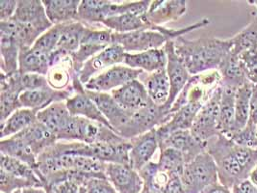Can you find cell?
<instances>
[{
    "label": "cell",
    "instance_id": "6da1fadb",
    "mask_svg": "<svg viewBox=\"0 0 257 193\" xmlns=\"http://www.w3.org/2000/svg\"><path fill=\"white\" fill-rule=\"evenodd\" d=\"M206 152L216 163L219 182L229 189L249 179L256 167L257 149L236 144L223 134H219L206 143Z\"/></svg>",
    "mask_w": 257,
    "mask_h": 193
},
{
    "label": "cell",
    "instance_id": "7a4b0ae2",
    "mask_svg": "<svg viewBox=\"0 0 257 193\" xmlns=\"http://www.w3.org/2000/svg\"><path fill=\"white\" fill-rule=\"evenodd\" d=\"M175 48L190 74L198 75L218 71L232 49V41L208 37L190 40L182 36L175 41Z\"/></svg>",
    "mask_w": 257,
    "mask_h": 193
},
{
    "label": "cell",
    "instance_id": "3957f363",
    "mask_svg": "<svg viewBox=\"0 0 257 193\" xmlns=\"http://www.w3.org/2000/svg\"><path fill=\"white\" fill-rule=\"evenodd\" d=\"M130 142L120 143H94L87 144L77 141H58L47 151L54 155H71L91 157L105 163L129 165Z\"/></svg>",
    "mask_w": 257,
    "mask_h": 193
},
{
    "label": "cell",
    "instance_id": "277c9868",
    "mask_svg": "<svg viewBox=\"0 0 257 193\" xmlns=\"http://www.w3.org/2000/svg\"><path fill=\"white\" fill-rule=\"evenodd\" d=\"M180 178L185 193H203L219 182L216 163L207 152L186 163Z\"/></svg>",
    "mask_w": 257,
    "mask_h": 193
},
{
    "label": "cell",
    "instance_id": "5b68a950",
    "mask_svg": "<svg viewBox=\"0 0 257 193\" xmlns=\"http://www.w3.org/2000/svg\"><path fill=\"white\" fill-rule=\"evenodd\" d=\"M221 82L222 77L219 71H210L198 75H192L170 109V113L173 114L187 104L204 106L221 86Z\"/></svg>",
    "mask_w": 257,
    "mask_h": 193
},
{
    "label": "cell",
    "instance_id": "8992f818",
    "mask_svg": "<svg viewBox=\"0 0 257 193\" xmlns=\"http://www.w3.org/2000/svg\"><path fill=\"white\" fill-rule=\"evenodd\" d=\"M172 117L170 110L164 106L152 103L147 108L133 111L126 126L120 131L119 136L130 140L141 134L148 133L167 123Z\"/></svg>",
    "mask_w": 257,
    "mask_h": 193
},
{
    "label": "cell",
    "instance_id": "52a82bcc",
    "mask_svg": "<svg viewBox=\"0 0 257 193\" xmlns=\"http://www.w3.org/2000/svg\"><path fill=\"white\" fill-rule=\"evenodd\" d=\"M222 86H220L207 103L200 109L191 128L192 134L203 143L218 136L220 133V104Z\"/></svg>",
    "mask_w": 257,
    "mask_h": 193
},
{
    "label": "cell",
    "instance_id": "ba28073f",
    "mask_svg": "<svg viewBox=\"0 0 257 193\" xmlns=\"http://www.w3.org/2000/svg\"><path fill=\"white\" fill-rule=\"evenodd\" d=\"M143 72H145L127 66L116 65L105 72L95 75L84 87L86 90L93 92L108 93L127 84L130 81L139 79Z\"/></svg>",
    "mask_w": 257,
    "mask_h": 193
},
{
    "label": "cell",
    "instance_id": "9c48e42d",
    "mask_svg": "<svg viewBox=\"0 0 257 193\" xmlns=\"http://www.w3.org/2000/svg\"><path fill=\"white\" fill-rule=\"evenodd\" d=\"M164 48L167 53V66L166 71L170 80V96L168 102L164 105L165 109L170 110L173 104L175 103L176 98L181 93L184 87L187 84L189 79L191 78V74L188 72L187 68L183 64L182 60L176 53L175 48V41H169Z\"/></svg>",
    "mask_w": 257,
    "mask_h": 193
},
{
    "label": "cell",
    "instance_id": "30bf717a",
    "mask_svg": "<svg viewBox=\"0 0 257 193\" xmlns=\"http://www.w3.org/2000/svg\"><path fill=\"white\" fill-rule=\"evenodd\" d=\"M126 51L122 47L112 44L101 52L92 57L84 65L81 72H79V80L83 85L87 84L90 79L95 75L101 73L106 69H110L116 65H120L124 62Z\"/></svg>",
    "mask_w": 257,
    "mask_h": 193
},
{
    "label": "cell",
    "instance_id": "8fae6325",
    "mask_svg": "<svg viewBox=\"0 0 257 193\" xmlns=\"http://www.w3.org/2000/svg\"><path fill=\"white\" fill-rule=\"evenodd\" d=\"M0 120H7L13 113L23 109L20 96L24 93L21 81V72L4 74L1 72L0 80Z\"/></svg>",
    "mask_w": 257,
    "mask_h": 193
},
{
    "label": "cell",
    "instance_id": "7c38bea8",
    "mask_svg": "<svg viewBox=\"0 0 257 193\" xmlns=\"http://www.w3.org/2000/svg\"><path fill=\"white\" fill-rule=\"evenodd\" d=\"M85 93L90 96L97 108L102 112L111 128L117 134L126 126L133 111L122 109L109 93L93 92L85 89Z\"/></svg>",
    "mask_w": 257,
    "mask_h": 193
},
{
    "label": "cell",
    "instance_id": "4fadbf2b",
    "mask_svg": "<svg viewBox=\"0 0 257 193\" xmlns=\"http://www.w3.org/2000/svg\"><path fill=\"white\" fill-rule=\"evenodd\" d=\"M129 142V165L139 172L152 161V157L159 149L156 129L136 136Z\"/></svg>",
    "mask_w": 257,
    "mask_h": 193
},
{
    "label": "cell",
    "instance_id": "5bb4252c",
    "mask_svg": "<svg viewBox=\"0 0 257 193\" xmlns=\"http://www.w3.org/2000/svg\"><path fill=\"white\" fill-rule=\"evenodd\" d=\"M73 93L74 91L71 86L64 90H57L49 86L42 89L25 91L21 94L20 102L24 109H32L39 112L52 104L66 102L70 96H73Z\"/></svg>",
    "mask_w": 257,
    "mask_h": 193
},
{
    "label": "cell",
    "instance_id": "9a60e30c",
    "mask_svg": "<svg viewBox=\"0 0 257 193\" xmlns=\"http://www.w3.org/2000/svg\"><path fill=\"white\" fill-rule=\"evenodd\" d=\"M106 177L117 193H142L144 181L139 172L130 165L107 163Z\"/></svg>",
    "mask_w": 257,
    "mask_h": 193
},
{
    "label": "cell",
    "instance_id": "2e32d148",
    "mask_svg": "<svg viewBox=\"0 0 257 193\" xmlns=\"http://www.w3.org/2000/svg\"><path fill=\"white\" fill-rule=\"evenodd\" d=\"M20 52L21 46L14 34L10 22H0V53L2 73L12 74L19 72Z\"/></svg>",
    "mask_w": 257,
    "mask_h": 193
},
{
    "label": "cell",
    "instance_id": "e0dca14e",
    "mask_svg": "<svg viewBox=\"0 0 257 193\" xmlns=\"http://www.w3.org/2000/svg\"><path fill=\"white\" fill-rule=\"evenodd\" d=\"M172 148L180 152L184 157L185 162L192 161L195 157L206 152V143L197 139L190 130H182L171 133L159 142V150Z\"/></svg>",
    "mask_w": 257,
    "mask_h": 193
},
{
    "label": "cell",
    "instance_id": "ac0fdd59",
    "mask_svg": "<svg viewBox=\"0 0 257 193\" xmlns=\"http://www.w3.org/2000/svg\"><path fill=\"white\" fill-rule=\"evenodd\" d=\"M12 19L21 24L31 25L43 33L53 26L47 18L45 5L41 0H19L17 11Z\"/></svg>",
    "mask_w": 257,
    "mask_h": 193
},
{
    "label": "cell",
    "instance_id": "d6986e66",
    "mask_svg": "<svg viewBox=\"0 0 257 193\" xmlns=\"http://www.w3.org/2000/svg\"><path fill=\"white\" fill-rule=\"evenodd\" d=\"M111 95L122 109L128 111L147 108L152 103L146 87L139 79L130 81L127 84L112 91Z\"/></svg>",
    "mask_w": 257,
    "mask_h": 193
},
{
    "label": "cell",
    "instance_id": "ffe728a7",
    "mask_svg": "<svg viewBox=\"0 0 257 193\" xmlns=\"http://www.w3.org/2000/svg\"><path fill=\"white\" fill-rule=\"evenodd\" d=\"M187 12V1L184 0H160L152 1L146 14L147 21L157 26L169 22H176Z\"/></svg>",
    "mask_w": 257,
    "mask_h": 193
},
{
    "label": "cell",
    "instance_id": "44dd1931",
    "mask_svg": "<svg viewBox=\"0 0 257 193\" xmlns=\"http://www.w3.org/2000/svg\"><path fill=\"white\" fill-rule=\"evenodd\" d=\"M202 107L199 104H187L174 112L170 120L156 129L158 142L162 141L171 133L182 130H191L195 118Z\"/></svg>",
    "mask_w": 257,
    "mask_h": 193
},
{
    "label": "cell",
    "instance_id": "7402d4cb",
    "mask_svg": "<svg viewBox=\"0 0 257 193\" xmlns=\"http://www.w3.org/2000/svg\"><path fill=\"white\" fill-rule=\"evenodd\" d=\"M167 53L165 48L151 49L138 53H125L123 64L132 69L141 70L147 73L159 71L167 66Z\"/></svg>",
    "mask_w": 257,
    "mask_h": 193
},
{
    "label": "cell",
    "instance_id": "603a6c76",
    "mask_svg": "<svg viewBox=\"0 0 257 193\" xmlns=\"http://www.w3.org/2000/svg\"><path fill=\"white\" fill-rule=\"evenodd\" d=\"M15 135L20 137L34 152L37 157L44 153L47 148L58 142L56 135L39 121L22 133Z\"/></svg>",
    "mask_w": 257,
    "mask_h": 193
},
{
    "label": "cell",
    "instance_id": "cb8c5ba5",
    "mask_svg": "<svg viewBox=\"0 0 257 193\" xmlns=\"http://www.w3.org/2000/svg\"><path fill=\"white\" fill-rule=\"evenodd\" d=\"M66 105L71 115L84 117L86 119L100 123L111 128L109 122L104 117L102 112L97 108L93 100L85 93V87L81 91L75 93V95L68 99L66 101Z\"/></svg>",
    "mask_w": 257,
    "mask_h": 193
},
{
    "label": "cell",
    "instance_id": "d4e9b609",
    "mask_svg": "<svg viewBox=\"0 0 257 193\" xmlns=\"http://www.w3.org/2000/svg\"><path fill=\"white\" fill-rule=\"evenodd\" d=\"M139 80L146 87L153 104L164 106L168 102L171 86L166 68L152 73L143 72Z\"/></svg>",
    "mask_w": 257,
    "mask_h": 193
},
{
    "label": "cell",
    "instance_id": "484cf974",
    "mask_svg": "<svg viewBox=\"0 0 257 193\" xmlns=\"http://www.w3.org/2000/svg\"><path fill=\"white\" fill-rule=\"evenodd\" d=\"M79 0H44L47 18L53 25L79 22Z\"/></svg>",
    "mask_w": 257,
    "mask_h": 193
},
{
    "label": "cell",
    "instance_id": "4316f807",
    "mask_svg": "<svg viewBox=\"0 0 257 193\" xmlns=\"http://www.w3.org/2000/svg\"><path fill=\"white\" fill-rule=\"evenodd\" d=\"M71 117L72 115L67 108L66 102L52 104L47 109L38 112V121L54 133L57 139L59 134L68 126Z\"/></svg>",
    "mask_w": 257,
    "mask_h": 193
},
{
    "label": "cell",
    "instance_id": "83f0119b",
    "mask_svg": "<svg viewBox=\"0 0 257 193\" xmlns=\"http://www.w3.org/2000/svg\"><path fill=\"white\" fill-rule=\"evenodd\" d=\"M218 71L222 77V86L231 87L238 90L244 85L250 83L247 79L246 72L242 62L231 51L222 61V65Z\"/></svg>",
    "mask_w": 257,
    "mask_h": 193
},
{
    "label": "cell",
    "instance_id": "f1b7e54d",
    "mask_svg": "<svg viewBox=\"0 0 257 193\" xmlns=\"http://www.w3.org/2000/svg\"><path fill=\"white\" fill-rule=\"evenodd\" d=\"M102 24L107 29L120 34L139 30H156L158 27L150 24L146 19V15L137 16L133 14H122L108 18Z\"/></svg>",
    "mask_w": 257,
    "mask_h": 193
},
{
    "label": "cell",
    "instance_id": "f546056e",
    "mask_svg": "<svg viewBox=\"0 0 257 193\" xmlns=\"http://www.w3.org/2000/svg\"><path fill=\"white\" fill-rule=\"evenodd\" d=\"M49 70V55L34 48L21 49L19 56L21 73H37L47 76Z\"/></svg>",
    "mask_w": 257,
    "mask_h": 193
},
{
    "label": "cell",
    "instance_id": "4dcf8cb0",
    "mask_svg": "<svg viewBox=\"0 0 257 193\" xmlns=\"http://www.w3.org/2000/svg\"><path fill=\"white\" fill-rule=\"evenodd\" d=\"M1 155L19 159L29 165L31 168L38 170V157L34 152L24 143L17 135L1 139L0 141Z\"/></svg>",
    "mask_w": 257,
    "mask_h": 193
},
{
    "label": "cell",
    "instance_id": "1f68e13d",
    "mask_svg": "<svg viewBox=\"0 0 257 193\" xmlns=\"http://www.w3.org/2000/svg\"><path fill=\"white\" fill-rule=\"evenodd\" d=\"M86 28L87 26L81 22L61 24V36L55 50L70 58V55L80 47Z\"/></svg>",
    "mask_w": 257,
    "mask_h": 193
},
{
    "label": "cell",
    "instance_id": "d6a6232c",
    "mask_svg": "<svg viewBox=\"0 0 257 193\" xmlns=\"http://www.w3.org/2000/svg\"><path fill=\"white\" fill-rule=\"evenodd\" d=\"M222 86V85H221ZM237 90L222 86V96L220 104V133L229 137L235 128V98Z\"/></svg>",
    "mask_w": 257,
    "mask_h": 193
},
{
    "label": "cell",
    "instance_id": "836d02e7",
    "mask_svg": "<svg viewBox=\"0 0 257 193\" xmlns=\"http://www.w3.org/2000/svg\"><path fill=\"white\" fill-rule=\"evenodd\" d=\"M38 121V112L29 109H19L1 123V139L22 133Z\"/></svg>",
    "mask_w": 257,
    "mask_h": 193
},
{
    "label": "cell",
    "instance_id": "e575fe53",
    "mask_svg": "<svg viewBox=\"0 0 257 193\" xmlns=\"http://www.w3.org/2000/svg\"><path fill=\"white\" fill-rule=\"evenodd\" d=\"M112 1L107 0H82L78 8V19L81 23L102 24L111 18Z\"/></svg>",
    "mask_w": 257,
    "mask_h": 193
},
{
    "label": "cell",
    "instance_id": "d590c367",
    "mask_svg": "<svg viewBox=\"0 0 257 193\" xmlns=\"http://www.w3.org/2000/svg\"><path fill=\"white\" fill-rule=\"evenodd\" d=\"M253 85L247 83L239 88L235 98V128L234 133L245 128L249 119L250 100L252 96ZM232 133V134H233ZM231 136V135H230ZM229 136V137H230Z\"/></svg>",
    "mask_w": 257,
    "mask_h": 193
},
{
    "label": "cell",
    "instance_id": "8d00e7d4",
    "mask_svg": "<svg viewBox=\"0 0 257 193\" xmlns=\"http://www.w3.org/2000/svg\"><path fill=\"white\" fill-rule=\"evenodd\" d=\"M0 161H1L0 170L8 174H11L13 176H16L32 182L35 185L36 188H44L43 181H41V179L38 177L35 170L31 168L26 163H24L19 159L7 157L4 155H1Z\"/></svg>",
    "mask_w": 257,
    "mask_h": 193
},
{
    "label": "cell",
    "instance_id": "74e56055",
    "mask_svg": "<svg viewBox=\"0 0 257 193\" xmlns=\"http://www.w3.org/2000/svg\"><path fill=\"white\" fill-rule=\"evenodd\" d=\"M232 41L231 52L239 55L242 52L257 48V15L243 30L230 38Z\"/></svg>",
    "mask_w": 257,
    "mask_h": 193
},
{
    "label": "cell",
    "instance_id": "f35d334b",
    "mask_svg": "<svg viewBox=\"0 0 257 193\" xmlns=\"http://www.w3.org/2000/svg\"><path fill=\"white\" fill-rule=\"evenodd\" d=\"M157 164L162 170L175 172L181 176L186 162L180 152L172 148H166L160 150V157Z\"/></svg>",
    "mask_w": 257,
    "mask_h": 193
},
{
    "label": "cell",
    "instance_id": "ab89813d",
    "mask_svg": "<svg viewBox=\"0 0 257 193\" xmlns=\"http://www.w3.org/2000/svg\"><path fill=\"white\" fill-rule=\"evenodd\" d=\"M61 36V24L53 25L35 42L32 48H36L47 55H50L58 45Z\"/></svg>",
    "mask_w": 257,
    "mask_h": 193
},
{
    "label": "cell",
    "instance_id": "60d3db41",
    "mask_svg": "<svg viewBox=\"0 0 257 193\" xmlns=\"http://www.w3.org/2000/svg\"><path fill=\"white\" fill-rule=\"evenodd\" d=\"M36 188L35 185L27 180L13 176L0 170V190L2 193H14L19 190Z\"/></svg>",
    "mask_w": 257,
    "mask_h": 193
},
{
    "label": "cell",
    "instance_id": "b9f144b4",
    "mask_svg": "<svg viewBox=\"0 0 257 193\" xmlns=\"http://www.w3.org/2000/svg\"><path fill=\"white\" fill-rule=\"evenodd\" d=\"M228 138L240 146L257 149V125L247 123L245 128L231 134Z\"/></svg>",
    "mask_w": 257,
    "mask_h": 193
},
{
    "label": "cell",
    "instance_id": "7bdbcfd3",
    "mask_svg": "<svg viewBox=\"0 0 257 193\" xmlns=\"http://www.w3.org/2000/svg\"><path fill=\"white\" fill-rule=\"evenodd\" d=\"M21 81L24 92L42 89L50 86L48 83L47 76L37 73H21Z\"/></svg>",
    "mask_w": 257,
    "mask_h": 193
},
{
    "label": "cell",
    "instance_id": "ee69618b",
    "mask_svg": "<svg viewBox=\"0 0 257 193\" xmlns=\"http://www.w3.org/2000/svg\"><path fill=\"white\" fill-rule=\"evenodd\" d=\"M88 193H117L107 178H93L86 184Z\"/></svg>",
    "mask_w": 257,
    "mask_h": 193
},
{
    "label": "cell",
    "instance_id": "f6af8a7d",
    "mask_svg": "<svg viewBox=\"0 0 257 193\" xmlns=\"http://www.w3.org/2000/svg\"><path fill=\"white\" fill-rule=\"evenodd\" d=\"M18 0H3L0 2V22L11 20L17 11Z\"/></svg>",
    "mask_w": 257,
    "mask_h": 193
},
{
    "label": "cell",
    "instance_id": "bcb514c9",
    "mask_svg": "<svg viewBox=\"0 0 257 193\" xmlns=\"http://www.w3.org/2000/svg\"><path fill=\"white\" fill-rule=\"evenodd\" d=\"M231 190L233 193H257V186L247 179L236 184Z\"/></svg>",
    "mask_w": 257,
    "mask_h": 193
},
{
    "label": "cell",
    "instance_id": "7dc6e473",
    "mask_svg": "<svg viewBox=\"0 0 257 193\" xmlns=\"http://www.w3.org/2000/svg\"><path fill=\"white\" fill-rule=\"evenodd\" d=\"M247 123L257 125V87H253L252 96L250 100V110H249V119Z\"/></svg>",
    "mask_w": 257,
    "mask_h": 193
},
{
    "label": "cell",
    "instance_id": "c3c4849f",
    "mask_svg": "<svg viewBox=\"0 0 257 193\" xmlns=\"http://www.w3.org/2000/svg\"><path fill=\"white\" fill-rule=\"evenodd\" d=\"M203 193H233L231 189L223 186L220 182L211 185L210 187H208Z\"/></svg>",
    "mask_w": 257,
    "mask_h": 193
},
{
    "label": "cell",
    "instance_id": "681fc988",
    "mask_svg": "<svg viewBox=\"0 0 257 193\" xmlns=\"http://www.w3.org/2000/svg\"><path fill=\"white\" fill-rule=\"evenodd\" d=\"M23 193H47L44 188H29V189H24Z\"/></svg>",
    "mask_w": 257,
    "mask_h": 193
},
{
    "label": "cell",
    "instance_id": "f907efd6",
    "mask_svg": "<svg viewBox=\"0 0 257 193\" xmlns=\"http://www.w3.org/2000/svg\"><path fill=\"white\" fill-rule=\"evenodd\" d=\"M249 180L252 181L255 185L257 186V165L256 167L254 168V170L251 172L250 174V177H249Z\"/></svg>",
    "mask_w": 257,
    "mask_h": 193
},
{
    "label": "cell",
    "instance_id": "816d5d0a",
    "mask_svg": "<svg viewBox=\"0 0 257 193\" xmlns=\"http://www.w3.org/2000/svg\"><path fill=\"white\" fill-rule=\"evenodd\" d=\"M247 3H249V4H254L257 7V0H249V1H247Z\"/></svg>",
    "mask_w": 257,
    "mask_h": 193
},
{
    "label": "cell",
    "instance_id": "f5cc1de1",
    "mask_svg": "<svg viewBox=\"0 0 257 193\" xmlns=\"http://www.w3.org/2000/svg\"><path fill=\"white\" fill-rule=\"evenodd\" d=\"M45 190H46V192L47 193H54L50 188H45Z\"/></svg>",
    "mask_w": 257,
    "mask_h": 193
},
{
    "label": "cell",
    "instance_id": "db71d44e",
    "mask_svg": "<svg viewBox=\"0 0 257 193\" xmlns=\"http://www.w3.org/2000/svg\"><path fill=\"white\" fill-rule=\"evenodd\" d=\"M14 193H23V191H22V190H19V191H16V192Z\"/></svg>",
    "mask_w": 257,
    "mask_h": 193
},
{
    "label": "cell",
    "instance_id": "11a10c76",
    "mask_svg": "<svg viewBox=\"0 0 257 193\" xmlns=\"http://www.w3.org/2000/svg\"><path fill=\"white\" fill-rule=\"evenodd\" d=\"M142 193H145V192H142Z\"/></svg>",
    "mask_w": 257,
    "mask_h": 193
}]
</instances>
